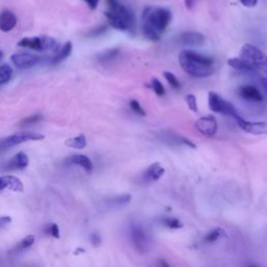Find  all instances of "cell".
<instances>
[{
    "mask_svg": "<svg viewBox=\"0 0 267 267\" xmlns=\"http://www.w3.org/2000/svg\"><path fill=\"white\" fill-rule=\"evenodd\" d=\"M172 19V14L164 7L148 6L142 14V31L146 39L157 42L167 29Z\"/></svg>",
    "mask_w": 267,
    "mask_h": 267,
    "instance_id": "obj_1",
    "label": "cell"
},
{
    "mask_svg": "<svg viewBox=\"0 0 267 267\" xmlns=\"http://www.w3.org/2000/svg\"><path fill=\"white\" fill-rule=\"evenodd\" d=\"M179 63L184 71L196 79L208 78L214 72L213 58L193 50H183L179 55Z\"/></svg>",
    "mask_w": 267,
    "mask_h": 267,
    "instance_id": "obj_2",
    "label": "cell"
},
{
    "mask_svg": "<svg viewBox=\"0 0 267 267\" xmlns=\"http://www.w3.org/2000/svg\"><path fill=\"white\" fill-rule=\"evenodd\" d=\"M107 11L105 16L112 27L120 31H134L136 19L135 15L128 6L119 0H107Z\"/></svg>",
    "mask_w": 267,
    "mask_h": 267,
    "instance_id": "obj_3",
    "label": "cell"
},
{
    "mask_svg": "<svg viewBox=\"0 0 267 267\" xmlns=\"http://www.w3.org/2000/svg\"><path fill=\"white\" fill-rule=\"evenodd\" d=\"M130 240L138 253L146 254L149 252L152 241L144 228L139 223H133L130 227Z\"/></svg>",
    "mask_w": 267,
    "mask_h": 267,
    "instance_id": "obj_4",
    "label": "cell"
},
{
    "mask_svg": "<svg viewBox=\"0 0 267 267\" xmlns=\"http://www.w3.org/2000/svg\"><path fill=\"white\" fill-rule=\"evenodd\" d=\"M18 46L23 48H29L32 50H53L57 52L58 43L53 39L46 36L41 37H27L23 38L18 42Z\"/></svg>",
    "mask_w": 267,
    "mask_h": 267,
    "instance_id": "obj_5",
    "label": "cell"
},
{
    "mask_svg": "<svg viewBox=\"0 0 267 267\" xmlns=\"http://www.w3.org/2000/svg\"><path fill=\"white\" fill-rule=\"evenodd\" d=\"M208 105L209 107H210V110L215 113L232 117L234 119H236L239 116L235 107H234L231 103L227 102L225 99H223L217 93H215V92H209Z\"/></svg>",
    "mask_w": 267,
    "mask_h": 267,
    "instance_id": "obj_6",
    "label": "cell"
},
{
    "mask_svg": "<svg viewBox=\"0 0 267 267\" xmlns=\"http://www.w3.org/2000/svg\"><path fill=\"white\" fill-rule=\"evenodd\" d=\"M44 136L41 134L32 133V132H24V133H18L14 134V135L7 136L3 139L0 140V153L5 152L6 149L12 148L16 145H19L21 143L27 141H39L43 140Z\"/></svg>",
    "mask_w": 267,
    "mask_h": 267,
    "instance_id": "obj_7",
    "label": "cell"
},
{
    "mask_svg": "<svg viewBox=\"0 0 267 267\" xmlns=\"http://www.w3.org/2000/svg\"><path fill=\"white\" fill-rule=\"evenodd\" d=\"M266 54L262 50L252 44H244L240 50V57L242 60H244L249 65L255 67L258 71H260V66Z\"/></svg>",
    "mask_w": 267,
    "mask_h": 267,
    "instance_id": "obj_8",
    "label": "cell"
},
{
    "mask_svg": "<svg viewBox=\"0 0 267 267\" xmlns=\"http://www.w3.org/2000/svg\"><path fill=\"white\" fill-rule=\"evenodd\" d=\"M238 127L245 133L252 134V135L256 136H260V135H266L267 134V123L266 122H261V121H248L242 118V117L239 115L237 118L235 119Z\"/></svg>",
    "mask_w": 267,
    "mask_h": 267,
    "instance_id": "obj_9",
    "label": "cell"
},
{
    "mask_svg": "<svg viewBox=\"0 0 267 267\" xmlns=\"http://www.w3.org/2000/svg\"><path fill=\"white\" fill-rule=\"evenodd\" d=\"M11 61L14 64V66L17 67V68L29 69V68H32V67L37 66L40 63L41 57L36 54L20 53H14L11 56Z\"/></svg>",
    "mask_w": 267,
    "mask_h": 267,
    "instance_id": "obj_10",
    "label": "cell"
},
{
    "mask_svg": "<svg viewBox=\"0 0 267 267\" xmlns=\"http://www.w3.org/2000/svg\"><path fill=\"white\" fill-rule=\"evenodd\" d=\"M195 129L206 137H213L218 129V124L213 116L200 117L195 122Z\"/></svg>",
    "mask_w": 267,
    "mask_h": 267,
    "instance_id": "obj_11",
    "label": "cell"
},
{
    "mask_svg": "<svg viewBox=\"0 0 267 267\" xmlns=\"http://www.w3.org/2000/svg\"><path fill=\"white\" fill-rule=\"evenodd\" d=\"M158 137L160 138V140L163 141L164 143H167L169 145H185L191 148L196 147L195 144L191 140L170 131H162L160 134H159Z\"/></svg>",
    "mask_w": 267,
    "mask_h": 267,
    "instance_id": "obj_12",
    "label": "cell"
},
{
    "mask_svg": "<svg viewBox=\"0 0 267 267\" xmlns=\"http://www.w3.org/2000/svg\"><path fill=\"white\" fill-rule=\"evenodd\" d=\"M178 42L183 46L198 47L204 45L205 36L197 31H185L179 36Z\"/></svg>",
    "mask_w": 267,
    "mask_h": 267,
    "instance_id": "obj_13",
    "label": "cell"
},
{
    "mask_svg": "<svg viewBox=\"0 0 267 267\" xmlns=\"http://www.w3.org/2000/svg\"><path fill=\"white\" fill-rule=\"evenodd\" d=\"M11 190L14 192H23V183L20 179L13 175H4L0 177V191Z\"/></svg>",
    "mask_w": 267,
    "mask_h": 267,
    "instance_id": "obj_14",
    "label": "cell"
},
{
    "mask_svg": "<svg viewBox=\"0 0 267 267\" xmlns=\"http://www.w3.org/2000/svg\"><path fill=\"white\" fill-rule=\"evenodd\" d=\"M239 95L248 102H254V103H261L263 100V95L258 88L255 86L245 85L241 86L239 88Z\"/></svg>",
    "mask_w": 267,
    "mask_h": 267,
    "instance_id": "obj_15",
    "label": "cell"
},
{
    "mask_svg": "<svg viewBox=\"0 0 267 267\" xmlns=\"http://www.w3.org/2000/svg\"><path fill=\"white\" fill-rule=\"evenodd\" d=\"M29 164V159L27 154L18 153L15 155L6 164V169L8 170H22L25 169Z\"/></svg>",
    "mask_w": 267,
    "mask_h": 267,
    "instance_id": "obj_16",
    "label": "cell"
},
{
    "mask_svg": "<svg viewBox=\"0 0 267 267\" xmlns=\"http://www.w3.org/2000/svg\"><path fill=\"white\" fill-rule=\"evenodd\" d=\"M17 25V17L11 11H3L0 13V30L8 32L15 28Z\"/></svg>",
    "mask_w": 267,
    "mask_h": 267,
    "instance_id": "obj_17",
    "label": "cell"
},
{
    "mask_svg": "<svg viewBox=\"0 0 267 267\" xmlns=\"http://www.w3.org/2000/svg\"><path fill=\"white\" fill-rule=\"evenodd\" d=\"M165 173V168L159 163H153L143 173V179L147 182H156L160 180Z\"/></svg>",
    "mask_w": 267,
    "mask_h": 267,
    "instance_id": "obj_18",
    "label": "cell"
},
{
    "mask_svg": "<svg viewBox=\"0 0 267 267\" xmlns=\"http://www.w3.org/2000/svg\"><path fill=\"white\" fill-rule=\"evenodd\" d=\"M228 65L232 67L233 69L241 71V72H245V73H257L258 70L253 67L252 65H249L247 62L239 57H231L228 60Z\"/></svg>",
    "mask_w": 267,
    "mask_h": 267,
    "instance_id": "obj_19",
    "label": "cell"
},
{
    "mask_svg": "<svg viewBox=\"0 0 267 267\" xmlns=\"http://www.w3.org/2000/svg\"><path fill=\"white\" fill-rule=\"evenodd\" d=\"M68 162L73 165L80 166L89 174L93 171V164H92L90 159L85 155H74L68 159Z\"/></svg>",
    "mask_w": 267,
    "mask_h": 267,
    "instance_id": "obj_20",
    "label": "cell"
},
{
    "mask_svg": "<svg viewBox=\"0 0 267 267\" xmlns=\"http://www.w3.org/2000/svg\"><path fill=\"white\" fill-rule=\"evenodd\" d=\"M72 48H73V46H72L71 42H66V43L61 48L57 49L55 54L52 57V60H50V63L53 64V65H56L58 63L63 62L71 54Z\"/></svg>",
    "mask_w": 267,
    "mask_h": 267,
    "instance_id": "obj_21",
    "label": "cell"
},
{
    "mask_svg": "<svg viewBox=\"0 0 267 267\" xmlns=\"http://www.w3.org/2000/svg\"><path fill=\"white\" fill-rule=\"evenodd\" d=\"M65 144L67 146L75 148V149H82L87 146V139L83 134H80V135H79L78 137L67 140L65 142Z\"/></svg>",
    "mask_w": 267,
    "mask_h": 267,
    "instance_id": "obj_22",
    "label": "cell"
},
{
    "mask_svg": "<svg viewBox=\"0 0 267 267\" xmlns=\"http://www.w3.org/2000/svg\"><path fill=\"white\" fill-rule=\"evenodd\" d=\"M119 48H112V49H107L104 53H99L98 55V61L103 64L112 62L114 58L117 57V55L119 54Z\"/></svg>",
    "mask_w": 267,
    "mask_h": 267,
    "instance_id": "obj_23",
    "label": "cell"
},
{
    "mask_svg": "<svg viewBox=\"0 0 267 267\" xmlns=\"http://www.w3.org/2000/svg\"><path fill=\"white\" fill-rule=\"evenodd\" d=\"M33 243H35V236H32V235L27 236L25 238H23L13 249H11L10 253L11 254H16V253L22 252V250L30 247Z\"/></svg>",
    "mask_w": 267,
    "mask_h": 267,
    "instance_id": "obj_24",
    "label": "cell"
},
{
    "mask_svg": "<svg viewBox=\"0 0 267 267\" xmlns=\"http://www.w3.org/2000/svg\"><path fill=\"white\" fill-rule=\"evenodd\" d=\"M13 68L7 64L0 65V85H4L8 82L13 78Z\"/></svg>",
    "mask_w": 267,
    "mask_h": 267,
    "instance_id": "obj_25",
    "label": "cell"
},
{
    "mask_svg": "<svg viewBox=\"0 0 267 267\" xmlns=\"http://www.w3.org/2000/svg\"><path fill=\"white\" fill-rule=\"evenodd\" d=\"M223 236H225V231L221 228H216L206 234L204 237V241L206 243H213V242L217 241L220 237Z\"/></svg>",
    "mask_w": 267,
    "mask_h": 267,
    "instance_id": "obj_26",
    "label": "cell"
},
{
    "mask_svg": "<svg viewBox=\"0 0 267 267\" xmlns=\"http://www.w3.org/2000/svg\"><path fill=\"white\" fill-rule=\"evenodd\" d=\"M131 199H132L131 194H123V195H119V196H116V197L112 198L108 203L115 207H122L124 205L129 204L131 202Z\"/></svg>",
    "mask_w": 267,
    "mask_h": 267,
    "instance_id": "obj_27",
    "label": "cell"
},
{
    "mask_svg": "<svg viewBox=\"0 0 267 267\" xmlns=\"http://www.w3.org/2000/svg\"><path fill=\"white\" fill-rule=\"evenodd\" d=\"M164 78L167 80V82H168L169 85L172 88H174L175 90H180L182 88L180 80L177 79V77H175V75L173 73H171L169 71H165L164 72Z\"/></svg>",
    "mask_w": 267,
    "mask_h": 267,
    "instance_id": "obj_28",
    "label": "cell"
},
{
    "mask_svg": "<svg viewBox=\"0 0 267 267\" xmlns=\"http://www.w3.org/2000/svg\"><path fill=\"white\" fill-rule=\"evenodd\" d=\"M42 118H43V116L40 115V114L31 115V116H28V117H25L24 119H22V120L20 121L19 125H20V127H27V125L36 124V123H38L39 121H41Z\"/></svg>",
    "mask_w": 267,
    "mask_h": 267,
    "instance_id": "obj_29",
    "label": "cell"
},
{
    "mask_svg": "<svg viewBox=\"0 0 267 267\" xmlns=\"http://www.w3.org/2000/svg\"><path fill=\"white\" fill-rule=\"evenodd\" d=\"M163 223L165 227L173 229V230H178L183 228V223L178 219V218H172V217H167V218L163 219Z\"/></svg>",
    "mask_w": 267,
    "mask_h": 267,
    "instance_id": "obj_30",
    "label": "cell"
},
{
    "mask_svg": "<svg viewBox=\"0 0 267 267\" xmlns=\"http://www.w3.org/2000/svg\"><path fill=\"white\" fill-rule=\"evenodd\" d=\"M152 88L154 89L155 93L159 96H163L165 95V88L163 86V83L159 80L158 79H154L152 80Z\"/></svg>",
    "mask_w": 267,
    "mask_h": 267,
    "instance_id": "obj_31",
    "label": "cell"
},
{
    "mask_svg": "<svg viewBox=\"0 0 267 267\" xmlns=\"http://www.w3.org/2000/svg\"><path fill=\"white\" fill-rule=\"evenodd\" d=\"M130 107L133 110V112H135L137 115L139 116H145L146 113L144 111V108L142 107V106L140 105V103L136 99H132L130 102Z\"/></svg>",
    "mask_w": 267,
    "mask_h": 267,
    "instance_id": "obj_32",
    "label": "cell"
},
{
    "mask_svg": "<svg viewBox=\"0 0 267 267\" xmlns=\"http://www.w3.org/2000/svg\"><path fill=\"white\" fill-rule=\"evenodd\" d=\"M45 232L48 235H52L54 238H60V229H58L57 224L55 223L48 224L45 229Z\"/></svg>",
    "mask_w": 267,
    "mask_h": 267,
    "instance_id": "obj_33",
    "label": "cell"
},
{
    "mask_svg": "<svg viewBox=\"0 0 267 267\" xmlns=\"http://www.w3.org/2000/svg\"><path fill=\"white\" fill-rule=\"evenodd\" d=\"M186 103L189 107L190 110L192 112H197L198 108H197V103H196V97L193 95V94H188L186 96Z\"/></svg>",
    "mask_w": 267,
    "mask_h": 267,
    "instance_id": "obj_34",
    "label": "cell"
},
{
    "mask_svg": "<svg viewBox=\"0 0 267 267\" xmlns=\"http://www.w3.org/2000/svg\"><path fill=\"white\" fill-rule=\"evenodd\" d=\"M91 242L92 244H93L94 246H99L100 243H102V237H100V235L98 233H93L91 235Z\"/></svg>",
    "mask_w": 267,
    "mask_h": 267,
    "instance_id": "obj_35",
    "label": "cell"
},
{
    "mask_svg": "<svg viewBox=\"0 0 267 267\" xmlns=\"http://www.w3.org/2000/svg\"><path fill=\"white\" fill-rule=\"evenodd\" d=\"M83 1L86 2V4L89 6L90 10L94 11V10H96V8H97L100 0H83Z\"/></svg>",
    "mask_w": 267,
    "mask_h": 267,
    "instance_id": "obj_36",
    "label": "cell"
},
{
    "mask_svg": "<svg viewBox=\"0 0 267 267\" xmlns=\"http://www.w3.org/2000/svg\"><path fill=\"white\" fill-rule=\"evenodd\" d=\"M106 30H107V27L103 25V27H99L95 28L94 30H92L90 36H99V35H102V33H104Z\"/></svg>",
    "mask_w": 267,
    "mask_h": 267,
    "instance_id": "obj_37",
    "label": "cell"
},
{
    "mask_svg": "<svg viewBox=\"0 0 267 267\" xmlns=\"http://www.w3.org/2000/svg\"><path fill=\"white\" fill-rule=\"evenodd\" d=\"M240 2L246 7H254L257 5L258 0H240Z\"/></svg>",
    "mask_w": 267,
    "mask_h": 267,
    "instance_id": "obj_38",
    "label": "cell"
},
{
    "mask_svg": "<svg viewBox=\"0 0 267 267\" xmlns=\"http://www.w3.org/2000/svg\"><path fill=\"white\" fill-rule=\"evenodd\" d=\"M11 221H12V219H11L10 216H2V217H0V228L4 227V225L8 224Z\"/></svg>",
    "mask_w": 267,
    "mask_h": 267,
    "instance_id": "obj_39",
    "label": "cell"
},
{
    "mask_svg": "<svg viewBox=\"0 0 267 267\" xmlns=\"http://www.w3.org/2000/svg\"><path fill=\"white\" fill-rule=\"evenodd\" d=\"M196 1L197 0H185V5L188 10H191V8L195 5Z\"/></svg>",
    "mask_w": 267,
    "mask_h": 267,
    "instance_id": "obj_40",
    "label": "cell"
},
{
    "mask_svg": "<svg viewBox=\"0 0 267 267\" xmlns=\"http://www.w3.org/2000/svg\"><path fill=\"white\" fill-rule=\"evenodd\" d=\"M260 70L267 74V55L264 57V60H263L262 64H261V66H260Z\"/></svg>",
    "mask_w": 267,
    "mask_h": 267,
    "instance_id": "obj_41",
    "label": "cell"
},
{
    "mask_svg": "<svg viewBox=\"0 0 267 267\" xmlns=\"http://www.w3.org/2000/svg\"><path fill=\"white\" fill-rule=\"evenodd\" d=\"M260 83H261V86L263 87V89L265 90V92L267 93V79L266 78L260 79Z\"/></svg>",
    "mask_w": 267,
    "mask_h": 267,
    "instance_id": "obj_42",
    "label": "cell"
},
{
    "mask_svg": "<svg viewBox=\"0 0 267 267\" xmlns=\"http://www.w3.org/2000/svg\"><path fill=\"white\" fill-rule=\"evenodd\" d=\"M2 56H3V53H2V52H0V60H1Z\"/></svg>",
    "mask_w": 267,
    "mask_h": 267,
    "instance_id": "obj_43",
    "label": "cell"
}]
</instances>
